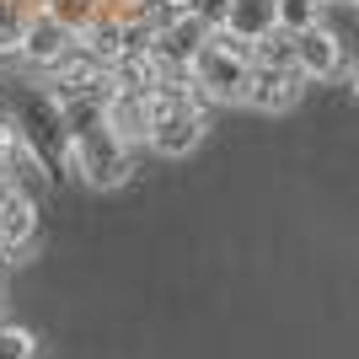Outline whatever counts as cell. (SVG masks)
<instances>
[{"instance_id":"obj_16","label":"cell","mask_w":359,"mask_h":359,"mask_svg":"<svg viewBox=\"0 0 359 359\" xmlns=\"http://www.w3.org/2000/svg\"><path fill=\"white\" fill-rule=\"evenodd\" d=\"M22 27H27V11H16V0H0V54L22 48Z\"/></svg>"},{"instance_id":"obj_8","label":"cell","mask_w":359,"mask_h":359,"mask_svg":"<svg viewBox=\"0 0 359 359\" xmlns=\"http://www.w3.org/2000/svg\"><path fill=\"white\" fill-rule=\"evenodd\" d=\"M300 86H306V75L295 65H257L241 107H252V113H285V107H295Z\"/></svg>"},{"instance_id":"obj_4","label":"cell","mask_w":359,"mask_h":359,"mask_svg":"<svg viewBox=\"0 0 359 359\" xmlns=\"http://www.w3.org/2000/svg\"><path fill=\"white\" fill-rule=\"evenodd\" d=\"M252 43L231 38L225 27H215V38L204 43V54L194 60V91L215 107H231V102H247V86H252Z\"/></svg>"},{"instance_id":"obj_18","label":"cell","mask_w":359,"mask_h":359,"mask_svg":"<svg viewBox=\"0 0 359 359\" xmlns=\"http://www.w3.org/2000/svg\"><path fill=\"white\" fill-rule=\"evenodd\" d=\"M11 194H16V182H11V177H0V204H6Z\"/></svg>"},{"instance_id":"obj_14","label":"cell","mask_w":359,"mask_h":359,"mask_svg":"<svg viewBox=\"0 0 359 359\" xmlns=\"http://www.w3.org/2000/svg\"><path fill=\"white\" fill-rule=\"evenodd\" d=\"M322 6L327 0H279V27L285 32H306L322 22Z\"/></svg>"},{"instance_id":"obj_21","label":"cell","mask_w":359,"mask_h":359,"mask_svg":"<svg viewBox=\"0 0 359 359\" xmlns=\"http://www.w3.org/2000/svg\"><path fill=\"white\" fill-rule=\"evenodd\" d=\"M0 257H6V247H0Z\"/></svg>"},{"instance_id":"obj_12","label":"cell","mask_w":359,"mask_h":359,"mask_svg":"<svg viewBox=\"0 0 359 359\" xmlns=\"http://www.w3.org/2000/svg\"><path fill=\"white\" fill-rule=\"evenodd\" d=\"M220 27L231 38H241V43H257V38H269L279 27V0H231Z\"/></svg>"},{"instance_id":"obj_2","label":"cell","mask_w":359,"mask_h":359,"mask_svg":"<svg viewBox=\"0 0 359 359\" xmlns=\"http://www.w3.org/2000/svg\"><path fill=\"white\" fill-rule=\"evenodd\" d=\"M11 118H16V129H22L32 156H38L54 177H65V172H70V118H65V102L48 91V81L11 91Z\"/></svg>"},{"instance_id":"obj_13","label":"cell","mask_w":359,"mask_h":359,"mask_svg":"<svg viewBox=\"0 0 359 359\" xmlns=\"http://www.w3.org/2000/svg\"><path fill=\"white\" fill-rule=\"evenodd\" d=\"M252 60L257 65H295V32L273 27L269 38H257V43H252Z\"/></svg>"},{"instance_id":"obj_20","label":"cell","mask_w":359,"mask_h":359,"mask_svg":"<svg viewBox=\"0 0 359 359\" xmlns=\"http://www.w3.org/2000/svg\"><path fill=\"white\" fill-rule=\"evenodd\" d=\"M344 6H359V0H344Z\"/></svg>"},{"instance_id":"obj_15","label":"cell","mask_w":359,"mask_h":359,"mask_svg":"<svg viewBox=\"0 0 359 359\" xmlns=\"http://www.w3.org/2000/svg\"><path fill=\"white\" fill-rule=\"evenodd\" d=\"M0 359H38V338L16 322H0Z\"/></svg>"},{"instance_id":"obj_9","label":"cell","mask_w":359,"mask_h":359,"mask_svg":"<svg viewBox=\"0 0 359 359\" xmlns=\"http://www.w3.org/2000/svg\"><path fill=\"white\" fill-rule=\"evenodd\" d=\"M107 123H113V135L123 145H150V129H156V107H150L145 91H113V102H107Z\"/></svg>"},{"instance_id":"obj_7","label":"cell","mask_w":359,"mask_h":359,"mask_svg":"<svg viewBox=\"0 0 359 359\" xmlns=\"http://www.w3.org/2000/svg\"><path fill=\"white\" fill-rule=\"evenodd\" d=\"M295 70L306 81H338L344 75V43H338V32L322 27V22L295 32Z\"/></svg>"},{"instance_id":"obj_11","label":"cell","mask_w":359,"mask_h":359,"mask_svg":"<svg viewBox=\"0 0 359 359\" xmlns=\"http://www.w3.org/2000/svg\"><path fill=\"white\" fill-rule=\"evenodd\" d=\"M38 241V198L16 188L6 204H0V247L6 252H27Z\"/></svg>"},{"instance_id":"obj_17","label":"cell","mask_w":359,"mask_h":359,"mask_svg":"<svg viewBox=\"0 0 359 359\" xmlns=\"http://www.w3.org/2000/svg\"><path fill=\"white\" fill-rule=\"evenodd\" d=\"M225 11H231V0H198V16H204V22H215V27L225 22Z\"/></svg>"},{"instance_id":"obj_19","label":"cell","mask_w":359,"mask_h":359,"mask_svg":"<svg viewBox=\"0 0 359 359\" xmlns=\"http://www.w3.org/2000/svg\"><path fill=\"white\" fill-rule=\"evenodd\" d=\"M354 91H359V70H354Z\"/></svg>"},{"instance_id":"obj_5","label":"cell","mask_w":359,"mask_h":359,"mask_svg":"<svg viewBox=\"0 0 359 359\" xmlns=\"http://www.w3.org/2000/svg\"><path fill=\"white\" fill-rule=\"evenodd\" d=\"M75 43H81V32L65 27L48 6H38V11H27V27H22V48H16V54H22V65H32V70L48 75L60 60L75 54Z\"/></svg>"},{"instance_id":"obj_3","label":"cell","mask_w":359,"mask_h":359,"mask_svg":"<svg viewBox=\"0 0 359 359\" xmlns=\"http://www.w3.org/2000/svg\"><path fill=\"white\" fill-rule=\"evenodd\" d=\"M150 107H156L150 150H156V156H172V161L194 156L204 129H210V113H204L210 102L194 91V75H166V86L150 97Z\"/></svg>"},{"instance_id":"obj_6","label":"cell","mask_w":359,"mask_h":359,"mask_svg":"<svg viewBox=\"0 0 359 359\" xmlns=\"http://www.w3.org/2000/svg\"><path fill=\"white\" fill-rule=\"evenodd\" d=\"M215 38V22H204V16H182V22H172V27L156 32V54L166 60V70H177V75H194V60L204 54V43Z\"/></svg>"},{"instance_id":"obj_1","label":"cell","mask_w":359,"mask_h":359,"mask_svg":"<svg viewBox=\"0 0 359 359\" xmlns=\"http://www.w3.org/2000/svg\"><path fill=\"white\" fill-rule=\"evenodd\" d=\"M113 97H70L65 118H70V172L86 188H123L135 172V150L123 145L107 123Z\"/></svg>"},{"instance_id":"obj_10","label":"cell","mask_w":359,"mask_h":359,"mask_svg":"<svg viewBox=\"0 0 359 359\" xmlns=\"http://www.w3.org/2000/svg\"><path fill=\"white\" fill-rule=\"evenodd\" d=\"M81 48H86L97 65L113 70V65L129 54V16H123V11H102L91 27H81Z\"/></svg>"}]
</instances>
